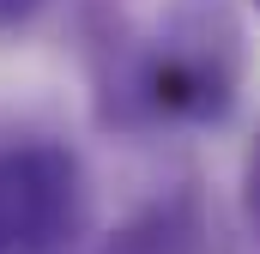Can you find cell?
I'll return each instance as SVG.
<instances>
[{
  "instance_id": "obj_1",
  "label": "cell",
  "mask_w": 260,
  "mask_h": 254,
  "mask_svg": "<svg viewBox=\"0 0 260 254\" xmlns=\"http://www.w3.org/2000/svg\"><path fill=\"white\" fill-rule=\"evenodd\" d=\"M242 91V18L230 0H182L151 43V115L224 121Z\"/></svg>"
},
{
  "instance_id": "obj_2",
  "label": "cell",
  "mask_w": 260,
  "mask_h": 254,
  "mask_svg": "<svg viewBox=\"0 0 260 254\" xmlns=\"http://www.w3.org/2000/svg\"><path fill=\"white\" fill-rule=\"evenodd\" d=\"M85 218L79 164L61 145L0 151V254H61Z\"/></svg>"
},
{
  "instance_id": "obj_3",
  "label": "cell",
  "mask_w": 260,
  "mask_h": 254,
  "mask_svg": "<svg viewBox=\"0 0 260 254\" xmlns=\"http://www.w3.org/2000/svg\"><path fill=\"white\" fill-rule=\"evenodd\" d=\"M85 37V73H91V109L103 127H157L151 115V43L133 37V24L115 6H85L79 12Z\"/></svg>"
},
{
  "instance_id": "obj_4",
  "label": "cell",
  "mask_w": 260,
  "mask_h": 254,
  "mask_svg": "<svg viewBox=\"0 0 260 254\" xmlns=\"http://www.w3.org/2000/svg\"><path fill=\"white\" fill-rule=\"evenodd\" d=\"M103 254H212V224L200 194H164L103 242Z\"/></svg>"
},
{
  "instance_id": "obj_5",
  "label": "cell",
  "mask_w": 260,
  "mask_h": 254,
  "mask_svg": "<svg viewBox=\"0 0 260 254\" xmlns=\"http://www.w3.org/2000/svg\"><path fill=\"white\" fill-rule=\"evenodd\" d=\"M242 206H248V218L260 224V133H254V151H248V164H242Z\"/></svg>"
},
{
  "instance_id": "obj_6",
  "label": "cell",
  "mask_w": 260,
  "mask_h": 254,
  "mask_svg": "<svg viewBox=\"0 0 260 254\" xmlns=\"http://www.w3.org/2000/svg\"><path fill=\"white\" fill-rule=\"evenodd\" d=\"M43 6H49V0H0V37H6V30H24Z\"/></svg>"
},
{
  "instance_id": "obj_7",
  "label": "cell",
  "mask_w": 260,
  "mask_h": 254,
  "mask_svg": "<svg viewBox=\"0 0 260 254\" xmlns=\"http://www.w3.org/2000/svg\"><path fill=\"white\" fill-rule=\"evenodd\" d=\"M254 6H260V0H254Z\"/></svg>"
}]
</instances>
